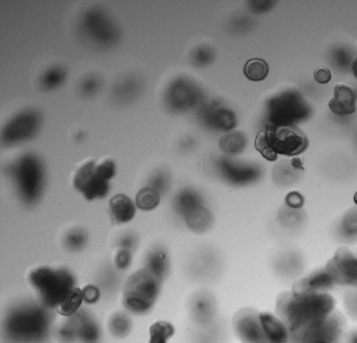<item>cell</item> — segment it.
Returning a JSON list of instances; mask_svg holds the SVG:
<instances>
[{
  "label": "cell",
  "mask_w": 357,
  "mask_h": 343,
  "mask_svg": "<svg viewBox=\"0 0 357 343\" xmlns=\"http://www.w3.org/2000/svg\"><path fill=\"white\" fill-rule=\"evenodd\" d=\"M336 305L329 293L291 290L279 294L276 312L289 332H293L327 318L337 310Z\"/></svg>",
  "instance_id": "cell-1"
},
{
  "label": "cell",
  "mask_w": 357,
  "mask_h": 343,
  "mask_svg": "<svg viewBox=\"0 0 357 343\" xmlns=\"http://www.w3.org/2000/svg\"><path fill=\"white\" fill-rule=\"evenodd\" d=\"M76 32L87 46L96 51H107L121 42L123 33L115 18L100 6L84 9L76 21Z\"/></svg>",
  "instance_id": "cell-2"
},
{
  "label": "cell",
  "mask_w": 357,
  "mask_h": 343,
  "mask_svg": "<svg viewBox=\"0 0 357 343\" xmlns=\"http://www.w3.org/2000/svg\"><path fill=\"white\" fill-rule=\"evenodd\" d=\"M307 137L294 125L270 123L259 134L255 146L269 161L277 160L278 155L293 157L304 152L308 148Z\"/></svg>",
  "instance_id": "cell-3"
},
{
  "label": "cell",
  "mask_w": 357,
  "mask_h": 343,
  "mask_svg": "<svg viewBox=\"0 0 357 343\" xmlns=\"http://www.w3.org/2000/svg\"><path fill=\"white\" fill-rule=\"evenodd\" d=\"M8 170L21 200L27 204L37 202L45 184V168L41 158L33 152L24 153Z\"/></svg>",
  "instance_id": "cell-4"
},
{
  "label": "cell",
  "mask_w": 357,
  "mask_h": 343,
  "mask_svg": "<svg viewBox=\"0 0 357 343\" xmlns=\"http://www.w3.org/2000/svg\"><path fill=\"white\" fill-rule=\"evenodd\" d=\"M116 165L111 159H89L80 164L73 175V186L87 200L105 198L110 181L116 175Z\"/></svg>",
  "instance_id": "cell-5"
},
{
  "label": "cell",
  "mask_w": 357,
  "mask_h": 343,
  "mask_svg": "<svg viewBox=\"0 0 357 343\" xmlns=\"http://www.w3.org/2000/svg\"><path fill=\"white\" fill-rule=\"evenodd\" d=\"M29 281L40 302L47 308H58L76 285L75 277L69 270L49 266L34 269L29 274Z\"/></svg>",
  "instance_id": "cell-6"
},
{
  "label": "cell",
  "mask_w": 357,
  "mask_h": 343,
  "mask_svg": "<svg viewBox=\"0 0 357 343\" xmlns=\"http://www.w3.org/2000/svg\"><path fill=\"white\" fill-rule=\"evenodd\" d=\"M161 282L146 268L132 274L124 289L125 308L137 315L148 313L158 297Z\"/></svg>",
  "instance_id": "cell-7"
},
{
  "label": "cell",
  "mask_w": 357,
  "mask_h": 343,
  "mask_svg": "<svg viewBox=\"0 0 357 343\" xmlns=\"http://www.w3.org/2000/svg\"><path fill=\"white\" fill-rule=\"evenodd\" d=\"M345 315L338 309L327 318L290 332V343H345L347 333Z\"/></svg>",
  "instance_id": "cell-8"
},
{
  "label": "cell",
  "mask_w": 357,
  "mask_h": 343,
  "mask_svg": "<svg viewBox=\"0 0 357 343\" xmlns=\"http://www.w3.org/2000/svg\"><path fill=\"white\" fill-rule=\"evenodd\" d=\"M44 123L41 111L35 107L22 109L13 114L3 125L0 139L6 147H14L33 140Z\"/></svg>",
  "instance_id": "cell-9"
},
{
  "label": "cell",
  "mask_w": 357,
  "mask_h": 343,
  "mask_svg": "<svg viewBox=\"0 0 357 343\" xmlns=\"http://www.w3.org/2000/svg\"><path fill=\"white\" fill-rule=\"evenodd\" d=\"M47 317L42 309L24 307L17 309L7 322V332L12 338L23 342L39 340L47 328Z\"/></svg>",
  "instance_id": "cell-10"
},
{
  "label": "cell",
  "mask_w": 357,
  "mask_h": 343,
  "mask_svg": "<svg viewBox=\"0 0 357 343\" xmlns=\"http://www.w3.org/2000/svg\"><path fill=\"white\" fill-rule=\"evenodd\" d=\"M233 327L243 343H270L261 318V313L252 308L238 311L233 318Z\"/></svg>",
  "instance_id": "cell-11"
},
{
  "label": "cell",
  "mask_w": 357,
  "mask_h": 343,
  "mask_svg": "<svg viewBox=\"0 0 357 343\" xmlns=\"http://www.w3.org/2000/svg\"><path fill=\"white\" fill-rule=\"evenodd\" d=\"M336 285L357 288V257L340 249L325 267Z\"/></svg>",
  "instance_id": "cell-12"
},
{
  "label": "cell",
  "mask_w": 357,
  "mask_h": 343,
  "mask_svg": "<svg viewBox=\"0 0 357 343\" xmlns=\"http://www.w3.org/2000/svg\"><path fill=\"white\" fill-rule=\"evenodd\" d=\"M143 82L141 78L135 73H128L118 78L114 82L110 98L119 106L128 105L134 103L142 93Z\"/></svg>",
  "instance_id": "cell-13"
},
{
  "label": "cell",
  "mask_w": 357,
  "mask_h": 343,
  "mask_svg": "<svg viewBox=\"0 0 357 343\" xmlns=\"http://www.w3.org/2000/svg\"><path fill=\"white\" fill-rule=\"evenodd\" d=\"M356 93L353 87L345 84L334 87L333 97L329 103L330 109L338 116L353 114L356 110Z\"/></svg>",
  "instance_id": "cell-14"
},
{
  "label": "cell",
  "mask_w": 357,
  "mask_h": 343,
  "mask_svg": "<svg viewBox=\"0 0 357 343\" xmlns=\"http://www.w3.org/2000/svg\"><path fill=\"white\" fill-rule=\"evenodd\" d=\"M109 213L112 221L124 224L131 221L136 214L137 205L127 195L116 194L109 201Z\"/></svg>",
  "instance_id": "cell-15"
},
{
  "label": "cell",
  "mask_w": 357,
  "mask_h": 343,
  "mask_svg": "<svg viewBox=\"0 0 357 343\" xmlns=\"http://www.w3.org/2000/svg\"><path fill=\"white\" fill-rule=\"evenodd\" d=\"M261 318L270 343H290V332L279 318L270 313H261Z\"/></svg>",
  "instance_id": "cell-16"
},
{
  "label": "cell",
  "mask_w": 357,
  "mask_h": 343,
  "mask_svg": "<svg viewBox=\"0 0 357 343\" xmlns=\"http://www.w3.org/2000/svg\"><path fill=\"white\" fill-rule=\"evenodd\" d=\"M67 78V69L60 64H54L46 68L40 74L39 85L45 91H54L62 87Z\"/></svg>",
  "instance_id": "cell-17"
},
{
  "label": "cell",
  "mask_w": 357,
  "mask_h": 343,
  "mask_svg": "<svg viewBox=\"0 0 357 343\" xmlns=\"http://www.w3.org/2000/svg\"><path fill=\"white\" fill-rule=\"evenodd\" d=\"M76 322H71L76 337L83 343H96L99 338V329L96 322L85 313L75 314Z\"/></svg>",
  "instance_id": "cell-18"
},
{
  "label": "cell",
  "mask_w": 357,
  "mask_h": 343,
  "mask_svg": "<svg viewBox=\"0 0 357 343\" xmlns=\"http://www.w3.org/2000/svg\"><path fill=\"white\" fill-rule=\"evenodd\" d=\"M168 265L166 254L161 249H155L147 258L146 269L162 281L168 272Z\"/></svg>",
  "instance_id": "cell-19"
},
{
  "label": "cell",
  "mask_w": 357,
  "mask_h": 343,
  "mask_svg": "<svg viewBox=\"0 0 357 343\" xmlns=\"http://www.w3.org/2000/svg\"><path fill=\"white\" fill-rule=\"evenodd\" d=\"M103 87L102 77L96 73H91L84 76L78 82V92L85 98H91L98 94Z\"/></svg>",
  "instance_id": "cell-20"
},
{
  "label": "cell",
  "mask_w": 357,
  "mask_h": 343,
  "mask_svg": "<svg viewBox=\"0 0 357 343\" xmlns=\"http://www.w3.org/2000/svg\"><path fill=\"white\" fill-rule=\"evenodd\" d=\"M186 216L189 227L196 232H204L212 223L210 212L202 206L191 211Z\"/></svg>",
  "instance_id": "cell-21"
},
{
  "label": "cell",
  "mask_w": 357,
  "mask_h": 343,
  "mask_svg": "<svg viewBox=\"0 0 357 343\" xmlns=\"http://www.w3.org/2000/svg\"><path fill=\"white\" fill-rule=\"evenodd\" d=\"M83 299L82 290L78 288L72 290L59 304L57 310L60 315L65 317L74 315L81 306Z\"/></svg>",
  "instance_id": "cell-22"
},
{
  "label": "cell",
  "mask_w": 357,
  "mask_h": 343,
  "mask_svg": "<svg viewBox=\"0 0 357 343\" xmlns=\"http://www.w3.org/2000/svg\"><path fill=\"white\" fill-rule=\"evenodd\" d=\"M160 193L148 186L141 189L136 196V205L143 211H151L160 203Z\"/></svg>",
  "instance_id": "cell-23"
},
{
  "label": "cell",
  "mask_w": 357,
  "mask_h": 343,
  "mask_svg": "<svg viewBox=\"0 0 357 343\" xmlns=\"http://www.w3.org/2000/svg\"><path fill=\"white\" fill-rule=\"evenodd\" d=\"M245 74L252 81H262L269 73V66L262 59H252L247 62L245 67Z\"/></svg>",
  "instance_id": "cell-24"
},
{
  "label": "cell",
  "mask_w": 357,
  "mask_h": 343,
  "mask_svg": "<svg viewBox=\"0 0 357 343\" xmlns=\"http://www.w3.org/2000/svg\"><path fill=\"white\" fill-rule=\"evenodd\" d=\"M175 333L174 326L166 322H157L150 328L149 343H166Z\"/></svg>",
  "instance_id": "cell-25"
},
{
  "label": "cell",
  "mask_w": 357,
  "mask_h": 343,
  "mask_svg": "<svg viewBox=\"0 0 357 343\" xmlns=\"http://www.w3.org/2000/svg\"><path fill=\"white\" fill-rule=\"evenodd\" d=\"M111 333L118 337L127 336L131 330V322L129 317L122 313L115 314L110 321Z\"/></svg>",
  "instance_id": "cell-26"
},
{
  "label": "cell",
  "mask_w": 357,
  "mask_h": 343,
  "mask_svg": "<svg viewBox=\"0 0 357 343\" xmlns=\"http://www.w3.org/2000/svg\"><path fill=\"white\" fill-rule=\"evenodd\" d=\"M226 170V177L235 184H246L255 179L258 173L248 167H229Z\"/></svg>",
  "instance_id": "cell-27"
},
{
  "label": "cell",
  "mask_w": 357,
  "mask_h": 343,
  "mask_svg": "<svg viewBox=\"0 0 357 343\" xmlns=\"http://www.w3.org/2000/svg\"><path fill=\"white\" fill-rule=\"evenodd\" d=\"M214 303L207 295H200L193 301V313L200 320L209 319L213 312Z\"/></svg>",
  "instance_id": "cell-28"
},
{
  "label": "cell",
  "mask_w": 357,
  "mask_h": 343,
  "mask_svg": "<svg viewBox=\"0 0 357 343\" xmlns=\"http://www.w3.org/2000/svg\"><path fill=\"white\" fill-rule=\"evenodd\" d=\"M87 242V234L81 229H73L66 235L64 238L65 246L71 252L82 249Z\"/></svg>",
  "instance_id": "cell-29"
},
{
  "label": "cell",
  "mask_w": 357,
  "mask_h": 343,
  "mask_svg": "<svg viewBox=\"0 0 357 343\" xmlns=\"http://www.w3.org/2000/svg\"><path fill=\"white\" fill-rule=\"evenodd\" d=\"M245 145L244 137L238 134H231L225 136L220 141L221 149L229 154L241 152L244 149Z\"/></svg>",
  "instance_id": "cell-30"
},
{
  "label": "cell",
  "mask_w": 357,
  "mask_h": 343,
  "mask_svg": "<svg viewBox=\"0 0 357 343\" xmlns=\"http://www.w3.org/2000/svg\"><path fill=\"white\" fill-rule=\"evenodd\" d=\"M180 204L182 211L186 215L194 209L201 206L198 197L191 191L184 192L181 195Z\"/></svg>",
  "instance_id": "cell-31"
},
{
  "label": "cell",
  "mask_w": 357,
  "mask_h": 343,
  "mask_svg": "<svg viewBox=\"0 0 357 343\" xmlns=\"http://www.w3.org/2000/svg\"><path fill=\"white\" fill-rule=\"evenodd\" d=\"M132 259V252L120 249L115 254L114 263L118 269L125 270L130 267Z\"/></svg>",
  "instance_id": "cell-32"
},
{
  "label": "cell",
  "mask_w": 357,
  "mask_h": 343,
  "mask_svg": "<svg viewBox=\"0 0 357 343\" xmlns=\"http://www.w3.org/2000/svg\"><path fill=\"white\" fill-rule=\"evenodd\" d=\"M84 301L87 304L96 303L100 297V292L98 288L92 285H88L82 290Z\"/></svg>",
  "instance_id": "cell-33"
},
{
  "label": "cell",
  "mask_w": 357,
  "mask_h": 343,
  "mask_svg": "<svg viewBox=\"0 0 357 343\" xmlns=\"http://www.w3.org/2000/svg\"><path fill=\"white\" fill-rule=\"evenodd\" d=\"M314 78L320 84H326L331 80V71L326 67H320L315 71Z\"/></svg>",
  "instance_id": "cell-34"
},
{
  "label": "cell",
  "mask_w": 357,
  "mask_h": 343,
  "mask_svg": "<svg viewBox=\"0 0 357 343\" xmlns=\"http://www.w3.org/2000/svg\"><path fill=\"white\" fill-rule=\"evenodd\" d=\"M137 245V238L134 236L128 234L124 236L119 243L120 249L132 252Z\"/></svg>",
  "instance_id": "cell-35"
},
{
  "label": "cell",
  "mask_w": 357,
  "mask_h": 343,
  "mask_svg": "<svg viewBox=\"0 0 357 343\" xmlns=\"http://www.w3.org/2000/svg\"><path fill=\"white\" fill-rule=\"evenodd\" d=\"M346 308L351 317L357 320V292H353L347 298Z\"/></svg>",
  "instance_id": "cell-36"
},
{
  "label": "cell",
  "mask_w": 357,
  "mask_h": 343,
  "mask_svg": "<svg viewBox=\"0 0 357 343\" xmlns=\"http://www.w3.org/2000/svg\"><path fill=\"white\" fill-rule=\"evenodd\" d=\"M287 199L288 204L292 206H298L302 203V197L296 193L289 195Z\"/></svg>",
  "instance_id": "cell-37"
},
{
  "label": "cell",
  "mask_w": 357,
  "mask_h": 343,
  "mask_svg": "<svg viewBox=\"0 0 357 343\" xmlns=\"http://www.w3.org/2000/svg\"><path fill=\"white\" fill-rule=\"evenodd\" d=\"M345 343H357V329L347 331Z\"/></svg>",
  "instance_id": "cell-38"
},
{
  "label": "cell",
  "mask_w": 357,
  "mask_h": 343,
  "mask_svg": "<svg viewBox=\"0 0 357 343\" xmlns=\"http://www.w3.org/2000/svg\"><path fill=\"white\" fill-rule=\"evenodd\" d=\"M351 70H352V72H353L355 78L357 79V58L352 63Z\"/></svg>",
  "instance_id": "cell-39"
},
{
  "label": "cell",
  "mask_w": 357,
  "mask_h": 343,
  "mask_svg": "<svg viewBox=\"0 0 357 343\" xmlns=\"http://www.w3.org/2000/svg\"><path fill=\"white\" fill-rule=\"evenodd\" d=\"M354 200L356 205H357V192L355 193V195L354 196Z\"/></svg>",
  "instance_id": "cell-40"
}]
</instances>
